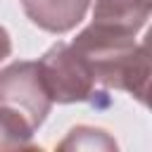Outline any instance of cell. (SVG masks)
Instances as JSON below:
<instances>
[{"label": "cell", "mask_w": 152, "mask_h": 152, "mask_svg": "<svg viewBox=\"0 0 152 152\" xmlns=\"http://www.w3.org/2000/svg\"><path fill=\"white\" fill-rule=\"evenodd\" d=\"M116 140L97 126H74L66 138L57 145V150H116Z\"/></svg>", "instance_id": "7"}, {"label": "cell", "mask_w": 152, "mask_h": 152, "mask_svg": "<svg viewBox=\"0 0 152 152\" xmlns=\"http://www.w3.org/2000/svg\"><path fill=\"white\" fill-rule=\"evenodd\" d=\"M12 55V36L5 26H0V62H5Z\"/></svg>", "instance_id": "8"}, {"label": "cell", "mask_w": 152, "mask_h": 152, "mask_svg": "<svg viewBox=\"0 0 152 152\" xmlns=\"http://www.w3.org/2000/svg\"><path fill=\"white\" fill-rule=\"evenodd\" d=\"M0 104L19 109L33 128L43 126L52 109V100L43 86L38 62H12L0 71Z\"/></svg>", "instance_id": "3"}, {"label": "cell", "mask_w": 152, "mask_h": 152, "mask_svg": "<svg viewBox=\"0 0 152 152\" xmlns=\"http://www.w3.org/2000/svg\"><path fill=\"white\" fill-rule=\"evenodd\" d=\"M71 45L86 57L97 86L124 90L140 104H147L150 86V55L147 45L135 36H121L88 24Z\"/></svg>", "instance_id": "1"}, {"label": "cell", "mask_w": 152, "mask_h": 152, "mask_svg": "<svg viewBox=\"0 0 152 152\" xmlns=\"http://www.w3.org/2000/svg\"><path fill=\"white\" fill-rule=\"evenodd\" d=\"M93 5V26L121 33L138 36L152 12V0H90Z\"/></svg>", "instance_id": "4"}, {"label": "cell", "mask_w": 152, "mask_h": 152, "mask_svg": "<svg viewBox=\"0 0 152 152\" xmlns=\"http://www.w3.org/2000/svg\"><path fill=\"white\" fill-rule=\"evenodd\" d=\"M36 128L14 107L0 104V152L2 150H31Z\"/></svg>", "instance_id": "6"}, {"label": "cell", "mask_w": 152, "mask_h": 152, "mask_svg": "<svg viewBox=\"0 0 152 152\" xmlns=\"http://www.w3.org/2000/svg\"><path fill=\"white\" fill-rule=\"evenodd\" d=\"M31 24L48 33H69L88 14L90 0H21Z\"/></svg>", "instance_id": "5"}, {"label": "cell", "mask_w": 152, "mask_h": 152, "mask_svg": "<svg viewBox=\"0 0 152 152\" xmlns=\"http://www.w3.org/2000/svg\"><path fill=\"white\" fill-rule=\"evenodd\" d=\"M38 71L52 104L88 102L95 95L97 83L93 78V71L86 57L71 43H55L38 59Z\"/></svg>", "instance_id": "2"}]
</instances>
